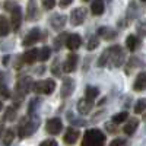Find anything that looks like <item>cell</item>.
<instances>
[{
	"label": "cell",
	"mask_w": 146,
	"mask_h": 146,
	"mask_svg": "<svg viewBox=\"0 0 146 146\" xmlns=\"http://www.w3.org/2000/svg\"><path fill=\"white\" fill-rule=\"evenodd\" d=\"M104 10H105V3L102 2V0H96V2H92L91 3V12H92V15L101 16L104 13Z\"/></svg>",
	"instance_id": "obj_23"
},
{
	"label": "cell",
	"mask_w": 146,
	"mask_h": 146,
	"mask_svg": "<svg viewBox=\"0 0 146 146\" xmlns=\"http://www.w3.org/2000/svg\"><path fill=\"white\" fill-rule=\"evenodd\" d=\"M12 29V25L9 19L5 15H0V36H7Z\"/></svg>",
	"instance_id": "obj_20"
},
{
	"label": "cell",
	"mask_w": 146,
	"mask_h": 146,
	"mask_svg": "<svg viewBox=\"0 0 146 146\" xmlns=\"http://www.w3.org/2000/svg\"><path fill=\"white\" fill-rule=\"evenodd\" d=\"M78 63H79V56L75 54V53L69 54L67 58L64 60V63H63V72H66V73L75 72L76 67H78Z\"/></svg>",
	"instance_id": "obj_12"
},
{
	"label": "cell",
	"mask_w": 146,
	"mask_h": 146,
	"mask_svg": "<svg viewBox=\"0 0 146 146\" xmlns=\"http://www.w3.org/2000/svg\"><path fill=\"white\" fill-rule=\"evenodd\" d=\"M133 89L140 92L146 89V72H140L139 75L135 79V83H133Z\"/></svg>",
	"instance_id": "obj_19"
},
{
	"label": "cell",
	"mask_w": 146,
	"mask_h": 146,
	"mask_svg": "<svg viewBox=\"0 0 146 146\" xmlns=\"http://www.w3.org/2000/svg\"><path fill=\"white\" fill-rule=\"evenodd\" d=\"M110 146H129V142H127V139L118 137V139H114L110 142Z\"/></svg>",
	"instance_id": "obj_39"
},
{
	"label": "cell",
	"mask_w": 146,
	"mask_h": 146,
	"mask_svg": "<svg viewBox=\"0 0 146 146\" xmlns=\"http://www.w3.org/2000/svg\"><path fill=\"white\" fill-rule=\"evenodd\" d=\"M2 139H3V140H2V142H3V146H10L12 142H13V139H15V131L12 130V129L6 130Z\"/></svg>",
	"instance_id": "obj_30"
},
{
	"label": "cell",
	"mask_w": 146,
	"mask_h": 146,
	"mask_svg": "<svg viewBox=\"0 0 146 146\" xmlns=\"http://www.w3.org/2000/svg\"><path fill=\"white\" fill-rule=\"evenodd\" d=\"M16 120V110L13 107H9L5 110V115H3V121H15Z\"/></svg>",
	"instance_id": "obj_31"
},
{
	"label": "cell",
	"mask_w": 146,
	"mask_h": 146,
	"mask_svg": "<svg viewBox=\"0 0 146 146\" xmlns=\"http://www.w3.org/2000/svg\"><path fill=\"white\" fill-rule=\"evenodd\" d=\"M38 18V9H36V2L31 0L27 6V21H35Z\"/></svg>",
	"instance_id": "obj_21"
},
{
	"label": "cell",
	"mask_w": 146,
	"mask_h": 146,
	"mask_svg": "<svg viewBox=\"0 0 146 146\" xmlns=\"http://www.w3.org/2000/svg\"><path fill=\"white\" fill-rule=\"evenodd\" d=\"M114 127H115V124H113V123H105V129H107L108 131H111V133L117 131V129H114Z\"/></svg>",
	"instance_id": "obj_43"
},
{
	"label": "cell",
	"mask_w": 146,
	"mask_h": 146,
	"mask_svg": "<svg viewBox=\"0 0 146 146\" xmlns=\"http://www.w3.org/2000/svg\"><path fill=\"white\" fill-rule=\"evenodd\" d=\"M51 73L54 76H62V70H60V58H54V62L51 64Z\"/></svg>",
	"instance_id": "obj_36"
},
{
	"label": "cell",
	"mask_w": 146,
	"mask_h": 146,
	"mask_svg": "<svg viewBox=\"0 0 146 146\" xmlns=\"http://www.w3.org/2000/svg\"><path fill=\"white\" fill-rule=\"evenodd\" d=\"M45 130H47L48 135H51V136L60 135V133H62V130H63V123H62V120H60L58 117L48 118L47 123H45Z\"/></svg>",
	"instance_id": "obj_6"
},
{
	"label": "cell",
	"mask_w": 146,
	"mask_h": 146,
	"mask_svg": "<svg viewBox=\"0 0 146 146\" xmlns=\"http://www.w3.org/2000/svg\"><path fill=\"white\" fill-rule=\"evenodd\" d=\"M3 130H5V127H3L2 124H0V137H3V135H5V133H3Z\"/></svg>",
	"instance_id": "obj_47"
},
{
	"label": "cell",
	"mask_w": 146,
	"mask_h": 146,
	"mask_svg": "<svg viewBox=\"0 0 146 146\" xmlns=\"http://www.w3.org/2000/svg\"><path fill=\"white\" fill-rule=\"evenodd\" d=\"M76 108H78L79 114L86 115V114H89V113H91V110L94 108V101H91V100H88V98H82V100H79V101H78Z\"/></svg>",
	"instance_id": "obj_15"
},
{
	"label": "cell",
	"mask_w": 146,
	"mask_h": 146,
	"mask_svg": "<svg viewBox=\"0 0 146 146\" xmlns=\"http://www.w3.org/2000/svg\"><path fill=\"white\" fill-rule=\"evenodd\" d=\"M40 105H41V98H32L28 104V115H34Z\"/></svg>",
	"instance_id": "obj_28"
},
{
	"label": "cell",
	"mask_w": 146,
	"mask_h": 146,
	"mask_svg": "<svg viewBox=\"0 0 146 146\" xmlns=\"http://www.w3.org/2000/svg\"><path fill=\"white\" fill-rule=\"evenodd\" d=\"M54 89H56V80H53V79L38 80L34 83V88H32V91L35 94H40V95H50V94H53Z\"/></svg>",
	"instance_id": "obj_5"
},
{
	"label": "cell",
	"mask_w": 146,
	"mask_h": 146,
	"mask_svg": "<svg viewBox=\"0 0 146 146\" xmlns=\"http://www.w3.org/2000/svg\"><path fill=\"white\" fill-rule=\"evenodd\" d=\"M80 45H82L80 35H79V34H70L69 38H67V41H66V47L69 48V50L75 51V50H78Z\"/></svg>",
	"instance_id": "obj_18"
},
{
	"label": "cell",
	"mask_w": 146,
	"mask_h": 146,
	"mask_svg": "<svg viewBox=\"0 0 146 146\" xmlns=\"http://www.w3.org/2000/svg\"><path fill=\"white\" fill-rule=\"evenodd\" d=\"M82 146H105V135L100 129H88L83 135Z\"/></svg>",
	"instance_id": "obj_3"
},
{
	"label": "cell",
	"mask_w": 146,
	"mask_h": 146,
	"mask_svg": "<svg viewBox=\"0 0 146 146\" xmlns=\"http://www.w3.org/2000/svg\"><path fill=\"white\" fill-rule=\"evenodd\" d=\"M40 146H58V145H57V142L54 139H47V140L41 142Z\"/></svg>",
	"instance_id": "obj_42"
},
{
	"label": "cell",
	"mask_w": 146,
	"mask_h": 146,
	"mask_svg": "<svg viewBox=\"0 0 146 146\" xmlns=\"http://www.w3.org/2000/svg\"><path fill=\"white\" fill-rule=\"evenodd\" d=\"M70 5H72L70 0H66V2H58V6H60V7H67V6H70Z\"/></svg>",
	"instance_id": "obj_44"
},
{
	"label": "cell",
	"mask_w": 146,
	"mask_h": 146,
	"mask_svg": "<svg viewBox=\"0 0 146 146\" xmlns=\"http://www.w3.org/2000/svg\"><path fill=\"white\" fill-rule=\"evenodd\" d=\"M69 32H62L57 38H54V41H53V45H54V50L56 51H58L60 48H62V45L63 44H66V41H67V38H69Z\"/></svg>",
	"instance_id": "obj_25"
},
{
	"label": "cell",
	"mask_w": 146,
	"mask_h": 146,
	"mask_svg": "<svg viewBox=\"0 0 146 146\" xmlns=\"http://www.w3.org/2000/svg\"><path fill=\"white\" fill-rule=\"evenodd\" d=\"M67 118H69V121H70V124H72V126H75V127H83V126H86V124H88V123H86V120L73 117L72 113L67 114Z\"/></svg>",
	"instance_id": "obj_29"
},
{
	"label": "cell",
	"mask_w": 146,
	"mask_h": 146,
	"mask_svg": "<svg viewBox=\"0 0 146 146\" xmlns=\"http://www.w3.org/2000/svg\"><path fill=\"white\" fill-rule=\"evenodd\" d=\"M50 54H51L50 47L44 45V47L41 48V50H40V57H38V60H41V62H47L48 57H50Z\"/></svg>",
	"instance_id": "obj_35"
},
{
	"label": "cell",
	"mask_w": 146,
	"mask_h": 146,
	"mask_svg": "<svg viewBox=\"0 0 146 146\" xmlns=\"http://www.w3.org/2000/svg\"><path fill=\"white\" fill-rule=\"evenodd\" d=\"M40 124H41V118H40V115H36V114L28 115L25 118H22L19 126H18V136L21 139L32 136L34 133L38 130Z\"/></svg>",
	"instance_id": "obj_1"
},
{
	"label": "cell",
	"mask_w": 146,
	"mask_h": 146,
	"mask_svg": "<svg viewBox=\"0 0 146 146\" xmlns=\"http://www.w3.org/2000/svg\"><path fill=\"white\" fill-rule=\"evenodd\" d=\"M41 6L45 10H51L56 6V2H54V0H44V2H41Z\"/></svg>",
	"instance_id": "obj_40"
},
{
	"label": "cell",
	"mask_w": 146,
	"mask_h": 146,
	"mask_svg": "<svg viewBox=\"0 0 146 146\" xmlns=\"http://www.w3.org/2000/svg\"><path fill=\"white\" fill-rule=\"evenodd\" d=\"M40 57V51L36 48H29L25 53L22 54V58H23V63L25 64H34L36 60Z\"/></svg>",
	"instance_id": "obj_17"
},
{
	"label": "cell",
	"mask_w": 146,
	"mask_h": 146,
	"mask_svg": "<svg viewBox=\"0 0 146 146\" xmlns=\"http://www.w3.org/2000/svg\"><path fill=\"white\" fill-rule=\"evenodd\" d=\"M98 34L102 40H105V41H111V40H115L117 38V31L115 29H113V28H110V27H101L100 29H98Z\"/></svg>",
	"instance_id": "obj_16"
},
{
	"label": "cell",
	"mask_w": 146,
	"mask_h": 146,
	"mask_svg": "<svg viewBox=\"0 0 146 146\" xmlns=\"http://www.w3.org/2000/svg\"><path fill=\"white\" fill-rule=\"evenodd\" d=\"M66 21H67V16L66 15H62V13H56V15H51V18L48 19L50 22V27L56 31H60L63 29L64 25H66Z\"/></svg>",
	"instance_id": "obj_11"
},
{
	"label": "cell",
	"mask_w": 146,
	"mask_h": 146,
	"mask_svg": "<svg viewBox=\"0 0 146 146\" xmlns=\"http://www.w3.org/2000/svg\"><path fill=\"white\" fill-rule=\"evenodd\" d=\"M85 18H86V10L83 7H76L70 12V23L73 27H79L83 23Z\"/></svg>",
	"instance_id": "obj_8"
},
{
	"label": "cell",
	"mask_w": 146,
	"mask_h": 146,
	"mask_svg": "<svg viewBox=\"0 0 146 146\" xmlns=\"http://www.w3.org/2000/svg\"><path fill=\"white\" fill-rule=\"evenodd\" d=\"M75 88H76V83L72 78H64L63 79V83H62V92H60V96L63 100L69 98V96L75 92Z\"/></svg>",
	"instance_id": "obj_9"
},
{
	"label": "cell",
	"mask_w": 146,
	"mask_h": 146,
	"mask_svg": "<svg viewBox=\"0 0 146 146\" xmlns=\"http://www.w3.org/2000/svg\"><path fill=\"white\" fill-rule=\"evenodd\" d=\"M45 72V67L44 66H41V67H38V70H36V73H38V75H42V73Z\"/></svg>",
	"instance_id": "obj_46"
},
{
	"label": "cell",
	"mask_w": 146,
	"mask_h": 146,
	"mask_svg": "<svg viewBox=\"0 0 146 146\" xmlns=\"http://www.w3.org/2000/svg\"><path fill=\"white\" fill-rule=\"evenodd\" d=\"M3 110V104H2V101H0V111Z\"/></svg>",
	"instance_id": "obj_48"
},
{
	"label": "cell",
	"mask_w": 146,
	"mask_h": 146,
	"mask_svg": "<svg viewBox=\"0 0 146 146\" xmlns=\"http://www.w3.org/2000/svg\"><path fill=\"white\" fill-rule=\"evenodd\" d=\"M108 62H110V54H108V50H105L98 57V60H96V66H98V67H104V66L108 64Z\"/></svg>",
	"instance_id": "obj_32"
},
{
	"label": "cell",
	"mask_w": 146,
	"mask_h": 146,
	"mask_svg": "<svg viewBox=\"0 0 146 146\" xmlns=\"http://www.w3.org/2000/svg\"><path fill=\"white\" fill-rule=\"evenodd\" d=\"M136 32L140 36H146V19L145 21H139L136 23Z\"/></svg>",
	"instance_id": "obj_37"
},
{
	"label": "cell",
	"mask_w": 146,
	"mask_h": 146,
	"mask_svg": "<svg viewBox=\"0 0 146 146\" xmlns=\"http://www.w3.org/2000/svg\"><path fill=\"white\" fill-rule=\"evenodd\" d=\"M146 3H139V2H130L129 3V7H127V19H136L142 15V7L145 6Z\"/></svg>",
	"instance_id": "obj_10"
},
{
	"label": "cell",
	"mask_w": 146,
	"mask_h": 146,
	"mask_svg": "<svg viewBox=\"0 0 146 146\" xmlns=\"http://www.w3.org/2000/svg\"><path fill=\"white\" fill-rule=\"evenodd\" d=\"M19 5L16 3V2H6L5 3V10H9V12H12L13 9H16Z\"/></svg>",
	"instance_id": "obj_41"
},
{
	"label": "cell",
	"mask_w": 146,
	"mask_h": 146,
	"mask_svg": "<svg viewBox=\"0 0 146 146\" xmlns=\"http://www.w3.org/2000/svg\"><path fill=\"white\" fill-rule=\"evenodd\" d=\"M127 118H129V114L126 111H121V113H117L111 117V123L113 124H121V123H124Z\"/></svg>",
	"instance_id": "obj_27"
},
{
	"label": "cell",
	"mask_w": 146,
	"mask_h": 146,
	"mask_svg": "<svg viewBox=\"0 0 146 146\" xmlns=\"http://www.w3.org/2000/svg\"><path fill=\"white\" fill-rule=\"evenodd\" d=\"M32 88H34V83H32V79L29 76H22L18 79V82L15 85V107H19L22 100L25 98V95Z\"/></svg>",
	"instance_id": "obj_2"
},
{
	"label": "cell",
	"mask_w": 146,
	"mask_h": 146,
	"mask_svg": "<svg viewBox=\"0 0 146 146\" xmlns=\"http://www.w3.org/2000/svg\"><path fill=\"white\" fill-rule=\"evenodd\" d=\"M0 96L5 98V100H9L10 98V91H9V88L6 86V85H3V83H0Z\"/></svg>",
	"instance_id": "obj_38"
},
{
	"label": "cell",
	"mask_w": 146,
	"mask_h": 146,
	"mask_svg": "<svg viewBox=\"0 0 146 146\" xmlns=\"http://www.w3.org/2000/svg\"><path fill=\"white\" fill-rule=\"evenodd\" d=\"M145 110H146V98L137 100L136 104H135V113H136V114H140V113L145 111Z\"/></svg>",
	"instance_id": "obj_34"
},
{
	"label": "cell",
	"mask_w": 146,
	"mask_h": 146,
	"mask_svg": "<svg viewBox=\"0 0 146 146\" xmlns=\"http://www.w3.org/2000/svg\"><path fill=\"white\" fill-rule=\"evenodd\" d=\"M107 50H108V54H110V62H108L110 66L120 67L121 64L124 63L126 53H124V50H123L120 45H113V47L107 48Z\"/></svg>",
	"instance_id": "obj_4"
},
{
	"label": "cell",
	"mask_w": 146,
	"mask_h": 146,
	"mask_svg": "<svg viewBox=\"0 0 146 146\" xmlns=\"http://www.w3.org/2000/svg\"><path fill=\"white\" fill-rule=\"evenodd\" d=\"M137 126H139V120L137 118H130L126 123V126L123 127V131L126 133L127 136H131L133 133L137 130Z\"/></svg>",
	"instance_id": "obj_22"
},
{
	"label": "cell",
	"mask_w": 146,
	"mask_h": 146,
	"mask_svg": "<svg viewBox=\"0 0 146 146\" xmlns=\"http://www.w3.org/2000/svg\"><path fill=\"white\" fill-rule=\"evenodd\" d=\"M98 45H100L98 35H94V36H91V38H89V41H88V44H86V50H88V51H92V50H95Z\"/></svg>",
	"instance_id": "obj_33"
},
{
	"label": "cell",
	"mask_w": 146,
	"mask_h": 146,
	"mask_svg": "<svg viewBox=\"0 0 146 146\" xmlns=\"http://www.w3.org/2000/svg\"><path fill=\"white\" fill-rule=\"evenodd\" d=\"M40 38H41V29L35 27V28L29 29V32L25 35V38L22 40V45L23 47L34 45V44H36V42L40 41Z\"/></svg>",
	"instance_id": "obj_7"
},
{
	"label": "cell",
	"mask_w": 146,
	"mask_h": 146,
	"mask_svg": "<svg viewBox=\"0 0 146 146\" xmlns=\"http://www.w3.org/2000/svg\"><path fill=\"white\" fill-rule=\"evenodd\" d=\"M12 16H10V25H12V29L15 32L21 28V23H22V9L18 6L16 9H13L10 12Z\"/></svg>",
	"instance_id": "obj_14"
},
{
	"label": "cell",
	"mask_w": 146,
	"mask_h": 146,
	"mask_svg": "<svg viewBox=\"0 0 146 146\" xmlns=\"http://www.w3.org/2000/svg\"><path fill=\"white\" fill-rule=\"evenodd\" d=\"M79 136H80V131H79L78 129H75V127H67V130H66V133H64L63 140H64L66 145L72 146V145H75V143L78 142Z\"/></svg>",
	"instance_id": "obj_13"
},
{
	"label": "cell",
	"mask_w": 146,
	"mask_h": 146,
	"mask_svg": "<svg viewBox=\"0 0 146 146\" xmlns=\"http://www.w3.org/2000/svg\"><path fill=\"white\" fill-rule=\"evenodd\" d=\"M98 95H100V89L96 86H86V88H85V98L94 101Z\"/></svg>",
	"instance_id": "obj_26"
},
{
	"label": "cell",
	"mask_w": 146,
	"mask_h": 146,
	"mask_svg": "<svg viewBox=\"0 0 146 146\" xmlns=\"http://www.w3.org/2000/svg\"><path fill=\"white\" fill-rule=\"evenodd\" d=\"M9 60H10V56H5V57H3V60H2L3 66H7V64H9Z\"/></svg>",
	"instance_id": "obj_45"
},
{
	"label": "cell",
	"mask_w": 146,
	"mask_h": 146,
	"mask_svg": "<svg viewBox=\"0 0 146 146\" xmlns=\"http://www.w3.org/2000/svg\"><path fill=\"white\" fill-rule=\"evenodd\" d=\"M126 45H127V50L130 51H136L139 45H140V40L137 38L136 35H129L126 38Z\"/></svg>",
	"instance_id": "obj_24"
}]
</instances>
